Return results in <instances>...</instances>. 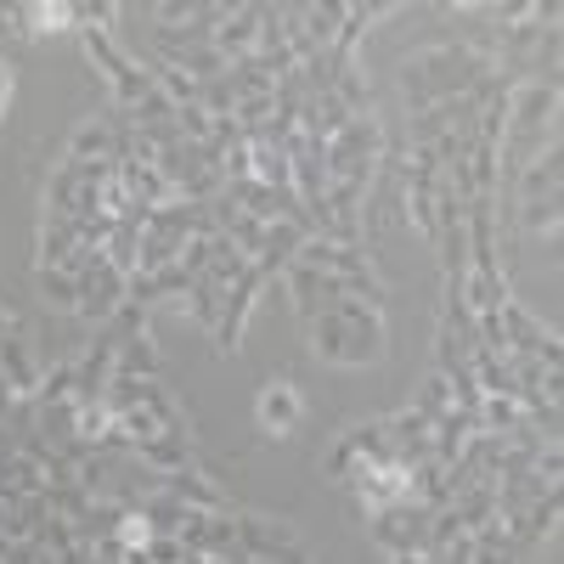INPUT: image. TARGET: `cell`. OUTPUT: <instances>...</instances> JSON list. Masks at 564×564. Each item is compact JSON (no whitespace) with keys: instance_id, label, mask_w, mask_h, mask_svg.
Segmentation results:
<instances>
[{"instance_id":"obj_4","label":"cell","mask_w":564,"mask_h":564,"mask_svg":"<svg viewBox=\"0 0 564 564\" xmlns=\"http://www.w3.org/2000/svg\"><path fill=\"white\" fill-rule=\"evenodd\" d=\"M508 130L536 135V141H542V130H558V79L553 74L508 85Z\"/></svg>"},{"instance_id":"obj_11","label":"cell","mask_w":564,"mask_h":564,"mask_svg":"<svg viewBox=\"0 0 564 564\" xmlns=\"http://www.w3.org/2000/svg\"><path fill=\"white\" fill-rule=\"evenodd\" d=\"M209 45L226 57V68L249 63L254 45H260V7H226V18L209 29Z\"/></svg>"},{"instance_id":"obj_17","label":"cell","mask_w":564,"mask_h":564,"mask_svg":"<svg viewBox=\"0 0 564 564\" xmlns=\"http://www.w3.org/2000/svg\"><path fill=\"white\" fill-rule=\"evenodd\" d=\"M542 198H558V141L520 164V204H542Z\"/></svg>"},{"instance_id":"obj_16","label":"cell","mask_w":564,"mask_h":564,"mask_svg":"<svg viewBox=\"0 0 564 564\" xmlns=\"http://www.w3.org/2000/svg\"><path fill=\"white\" fill-rule=\"evenodd\" d=\"M68 164H113V119H85L68 135Z\"/></svg>"},{"instance_id":"obj_14","label":"cell","mask_w":564,"mask_h":564,"mask_svg":"<svg viewBox=\"0 0 564 564\" xmlns=\"http://www.w3.org/2000/svg\"><path fill=\"white\" fill-rule=\"evenodd\" d=\"M159 491L175 497L181 508H198V513H231V508H226V491L204 475V468H181V475H164Z\"/></svg>"},{"instance_id":"obj_2","label":"cell","mask_w":564,"mask_h":564,"mask_svg":"<svg viewBox=\"0 0 564 564\" xmlns=\"http://www.w3.org/2000/svg\"><path fill=\"white\" fill-rule=\"evenodd\" d=\"M311 334V356L327 367H367L384 356V311L361 305V300H339L327 316L305 322Z\"/></svg>"},{"instance_id":"obj_12","label":"cell","mask_w":564,"mask_h":564,"mask_svg":"<svg viewBox=\"0 0 564 564\" xmlns=\"http://www.w3.org/2000/svg\"><path fill=\"white\" fill-rule=\"evenodd\" d=\"M289 294H294V311L311 322V316H327L345 294H339V276H327V271H311V265H300V260H289Z\"/></svg>"},{"instance_id":"obj_21","label":"cell","mask_w":564,"mask_h":564,"mask_svg":"<svg viewBox=\"0 0 564 564\" xmlns=\"http://www.w3.org/2000/svg\"><path fill=\"white\" fill-rule=\"evenodd\" d=\"M34 282H40V300L45 305L79 311V276H68V271H34Z\"/></svg>"},{"instance_id":"obj_1","label":"cell","mask_w":564,"mask_h":564,"mask_svg":"<svg viewBox=\"0 0 564 564\" xmlns=\"http://www.w3.org/2000/svg\"><path fill=\"white\" fill-rule=\"evenodd\" d=\"M486 74H497V57L480 45H430V52H412L401 68V90H406V113L441 108L452 97H468Z\"/></svg>"},{"instance_id":"obj_24","label":"cell","mask_w":564,"mask_h":564,"mask_svg":"<svg viewBox=\"0 0 564 564\" xmlns=\"http://www.w3.org/2000/svg\"><path fill=\"white\" fill-rule=\"evenodd\" d=\"M141 558H148V564H186V547L175 536H153L148 547H141Z\"/></svg>"},{"instance_id":"obj_8","label":"cell","mask_w":564,"mask_h":564,"mask_svg":"<svg viewBox=\"0 0 564 564\" xmlns=\"http://www.w3.org/2000/svg\"><path fill=\"white\" fill-rule=\"evenodd\" d=\"M260 289H265V271L260 265H249L238 282L226 289V305H220V327H215V345L231 356L243 345V327H249V316H254V305H260Z\"/></svg>"},{"instance_id":"obj_22","label":"cell","mask_w":564,"mask_h":564,"mask_svg":"<svg viewBox=\"0 0 564 564\" xmlns=\"http://www.w3.org/2000/svg\"><path fill=\"white\" fill-rule=\"evenodd\" d=\"M423 417H430V423H441L446 412H452V384H446V372H430V384H423L417 390V401H412Z\"/></svg>"},{"instance_id":"obj_26","label":"cell","mask_w":564,"mask_h":564,"mask_svg":"<svg viewBox=\"0 0 564 564\" xmlns=\"http://www.w3.org/2000/svg\"><path fill=\"white\" fill-rule=\"evenodd\" d=\"M7 334H18V322H12V311H7V305H0V339H7Z\"/></svg>"},{"instance_id":"obj_18","label":"cell","mask_w":564,"mask_h":564,"mask_svg":"<svg viewBox=\"0 0 564 564\" xmlns=\"http://www.w3.org/2000/svg\"><path fill=\"white\" fill-rule=\"evenodd\" d=\"M300 23H305V34H311L316 52H334L339 23H345V7H339V0H316V7H300Z\"/></svg>"},{"instance_id":"obj_5","label":"cell","mask_w":564,"mask_h":564,"mask_svg":"<svg viewBox=\"0 0 564 564\" xmlns=\"http://www.w3.org/2000/svg\"><path fill=\"white\" fill-rule=\"evenodd\" d=\"M430 513H435V508H423V502L379 508V513L367 520V536H372V547H379L384 558H395V553H417L423 536H430Z\"/></svg>"},{"instance_id":"obj_6","label":"cell","mask_w":564,"mask_h":564,"mask_svg":"<svg viewBox=\"0 0 564 564\" xmlns=\"http://www.w3.org/2000/svg\"><path fill=\"white\" fill-rule=\"evenodd\" d=\"M300 547V531L271 513H231V558H276Z\"/></svg>"},{"instance_id":"obj_19","label":"cell","mask_w":564,"mask_h":564,"mask_svg":"<svg viewBox=\"0 0 564 564\" xmlns=\"http://www.w3.org/2000/svg\"><path fill=\"white\" fill-rule=\"evenodd\" d=\"M119 379H159V350H153V334H135L119 345V361H113Z\"/></svg>"},{"instance_id":"obj_9","label":"cell","mask_w":564,"mask_h":564,"mask_svg":"<svg viewBox=\"0 0 564 564\" xmlns=\"http://www.w3.org/2000/svg\"><path fill=\"white\" fill-rule=\"evenodd\" d=\"M300 417H305V395H300L294 379H265V384H260V395H254V423H260L271 441L294 435Z\"/></svg>"},{"instance_id":"obj_13","label":"cell","mask_w":564,"mask_h":564,"mask_svg":"<svg viewBox=\"0 0 564 564\" xmlns=\"http://www.w3.org/2000/svg\"><path fill=\"white\" fill-rule=\"evenodd\" d=\"M294 260H300V265H311V271L339 276V282H345V276H367V271H372L367 249H345V243H334V238H305Z\"/></svg>"},{"instance_id":"obj_23","label":"cell","mask_w":564,"mask_h":564,"mask_svg":"<svg viewBox=\"0 0 564 564\" xmlns=\"http://www.w3.org/2000/svg\"><path fill=\"white\" fill-rule=\"evenodd\" d=\"M520 226L531 231H542V238H558V198H542V204H520Z\"/></svg>"},{"instance_id":"obj_20","label":"cell","mask_w":564,"mask_h":564,"mask_svg":"<svg viewBox=\"0 0 564 564\" xmlns=\"http://www.w3.org/2000/svg\"><path fill=\"white\" fill-rule=\"evenodd\" d=\"M113 536H119L130 553H141V547H148L159 531H153V520H148V513H141L135 502H124V497H119V513H113Z\"/></svg>"},{"instance_id":"obj_7","label":"cell","mask_w":564,"mask_h":564,"mask_svg":"<svg viewBox=\"0 0 564 564\" xmlns=\"http://www.w3.org/2000/svg\"><path fill=\"white\" fill-rule=\"evenodd\" d=\"M502 339H508V356H531V361H542V367H558L564 361V350H558V334L553 327H542L520 300H508L502 311Z\"/></svg>"},{"instance_id":"obj_27","label":"cell","mask_w":564,"mask_h":564,"mask_svg":"<svg viewBox=\"0 0 564 564\" xmlns=\"http://www.w3.org/2000/svg\"><path fill=\"white\" fill-rule=\"evenodd\" d=\"M390 564H423V553H395Z\"/></svg>"},{"instance_id":"obj_3","label":"cell","mask_w":564,"mask_h":564,"mask_svg":"<svg viewBox=\"0 0 564 564\" xmlns=\"http://www.w3.org/2000/svg\"><path fill=\"white\" fill-rule=\"evenodd\" d=\"M379 159H384L379 119H350L334 141H327V186H350V193L367 198L372 175H379Z\"/></svg>"},{"instance_id":"obj_15","label":"cell","mask_w":564,"mask_h":564,"mask_svg":"<svg viewBox=\"0 0 564 564\" xmlns=\"http://www.w3.org/2000/svg\"><path fill=\"white\" fill-rule=\"evenodd\" d=\"M0 372H7L12 395H18L23 406H34V395H40V367H34V356H29V345H23L18 334L0 339Z\"/></svg>"},{"instance_id":"obj_10","label":"cell","mask_w":564,"mask_h":564,"mask_svg":"<svg viewBox=\"0 0 564 564\" xmlns=\"http://www.w3.org/2000/svg\"><path fill=\"white\" fill-rule=\"evenodd\" d=\"M124 305V271H113L102 254L79 271V316L85 322H108Z\"/></svg>"},{"instance_id":"obj_25","label":"cell","mask_w":564,"mask_h":564,"mask_svg":"<svg viewBox=\"0 0 564 564\" xmlns=\"http://www.w3.org/2000/svg\"><path fill=\"white\" fill-rule=\"evenodd\" d=\"M12 90H18V74H12L7 57H0V119H7V108H12Z\"/></svg>"}]
</instances>
